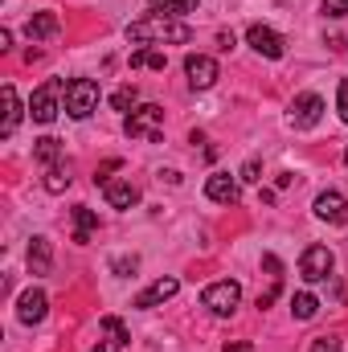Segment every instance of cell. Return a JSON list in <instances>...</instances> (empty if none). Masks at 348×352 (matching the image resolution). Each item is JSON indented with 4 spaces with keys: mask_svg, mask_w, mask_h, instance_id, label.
Returning <instances> with one entry per match:
<instances>
[{
    "mask_svg": "<svg viewBox=\"0 0 348 352\" xmlns=\"http://www.w3.org/2000/svg\"><path fill=\"white\" fill-rule=\"evenodd\" d=\"M127 41H135V45H184V41H193V29L184 25V21H176V16H140V21H131L127 25Z\"/></svg>",
    "mask_w": 348,
    "mask_h": 352,
    "instance_id": "6da1fadb",
    "label": "cell"
},
{
    "mask_svg": "<svg viewBox=\"0 0 348 352\" xmlns=\"http://www.w3.org/2000/svg\"><path fill=\"white\" fill-rule=\"evenodd\" d=\"M123 131H127L131 140H140V144H156V140L164 135V107H156V102H144V107L127 111V119H123Z\"/></svg>",
    "mask_w": 348,
    "mask_h": 352,
    "instance_id": "7a4b0ae2",
    "label": "cell"
},
{
    "mask_svg": "<svg viewBox=\"0 0 348 352\" xmlns=\"http://www.w3.org/2000/svg\"><path fill=\"white\" fill-rule=\"evenodd\" d=\"M62 107H66V82H62V78L41 82V87L33 90V98H29V115H33V123H54Z\"/></svg>",
    "mask_w": 348,
    "mask_h": 352,
    "instance_id": "3957f363",
    "label": "cell"
},
{
    "mask_svg": "<svg viewBox=\"0 0 348 352\" xmlns=\"http://www.w3.org/2000/svg\"><path fill=\"white\" fill-rule=\"evenodd\" d=\"M94 111H98V82H90V78L66 82V115L70 119H90Z\"/></svg>",
    "mask_w": 348,
    "mask_h": 352,
    "instance_id": "277c9868",
    "label": "cell"
},
{
    "mask_svg": "<svg viewBox=\"0 0 348 352\" xmlns=\"http://www.w3.org/2000/svg\"><path fill=\"white\" fill-rule=\"evenodd\" d=\"M238 299H242V287H238V283H230V278H221V283L205 287V295H201V303H205L213 316H234V311H238Z\"/></svg>",
    "mask_w": 348,
    "mask_h": 352,
    "instance_id": "5b68a950",
    "label": "cell"
},
{
    "mask_svg": "<svg viewBox=\"0 0 348 352\" xmlns=\"http://www.w3.org/2000/svg\"><path fill=\"white\" fill-rule=\"evenodd\" d=\"M332 266H336V258H332L328 246H307L303 258H299V274H303L307 283H324V278L332 274Z\"/></svg>",
    "mask_w": 348,
    "mask_h": 352,
    "instance_id": "8992f818",
    "label": "cell"
},
{
    "mask_svg": "<svg viewBox=\"0 0 348 352\" xmlns=\"http://www.w3.org/2000/svg\"><path fill=\"white\" fill-rule=\"evenodd\" d=\"M184 74H188V87L193 90H209L217 78H221L217 62L205 58V54H188V58H184Z\"/></svg>",
    "mask_w": 348,
    "mask_h": 352,
    "instance_id": "52a82bcc",
    "label": "cell"
},
{
    "mask_svg": "<svg viewBox=\"0 0 348 352\" xmlns=\"http://www.w3.org/2000/svg\"><path fill=\"white\" fill-rule=\"evenodd\" d=\"M324 119V98L320 94H299L295 102H291V127L295 131H307V127H316Z\"/></svg>",
    "mask_w": 348,
    "mask_h": 352,
    "instance_id": "ba28073f",
    "label": "cell"
},
{
    "mask_svg": "<svg viewBox=\"0 0 348 352\" xmlns=\"http://www.w3.org/2000/svg\"><path fill=\"white\" fill-rule=\"evenodd\" d=\"M246 41L254 45V54H262V58H283V54H287V41H283L270 25H250V29H246Z\"/></svg>",
    "mask_w": 348,
    "mask_h": 352,
    "instance_id": "9c48e42d",
    "label": "cell"
},
{
    "mask_svg": "<svg viewBox=\"0 0 348 352\" xmlns=\"http://www.w3.org/2000/svg\"><path fill=\"white\" fill-rule=\"evenodd\" d=\"M45 311H50V299H45L41 287H29V291L17 299V320H21V324H41Z\"/></svg>",
    "mask_w": 348,
    "mask_h": 352,
    "instance_id": "30bf717a",
    "label": "cell"
},
{
    "mask_svg": "<svg viewBox=\"0 0 348 352\" xmlns=\"http://www.w3.org/2000/svg\"><path fill=\"white\" fill-rule=\"evenodd\" d=\"M176 291H180V278H173V274H168V278H156L148 291H140V295H135V307H140V311H148V307H156V303L173 299Z\"/></svg>",
    "mask_w": 348,
    "mask_h": 352,
    "instance_id": "8fae6325",
    "label": "cell"
},
{
    "mask_svg": "<svg viewBox=\"0 0 348 352\" xmlns=\"http://www.w3.org/2000/svg\"><path fill=\"white\" fill-rule=\"evenodd\" d=\"M316 217L320 221H332V226H340V221H348V201L340 197V192H320L316 197Z\"/></svg>",
    "mask_w": 348,
    "mask_h": 352,
    "instance_id": "7c38bea8",
    "label": "cell"
},
{
    "mask_svg": "<svg viewBox=\"0 0 348 352\" xmlns=\"http://www.w3.org/2000/svg\"><path fill=\"white\" fill-rule=\"evenodd\" d=\"M205 197L217 201V205H234V201H238V180L230 173H213L205 180Z\"/></svg>",
    "mask_w": 348,
    "mask_h": 352,
    "instance_id": "4fadbf2b",
    "label": "cell"
},
{
    "mask_svg": "<svg viewBox=\"0 0 348 352\" xmlns=\"http://www.w3.org/2000/svg\"><path fill=\"white\" fill-rule=\"evenodd\" d=\"M102 192H107V205H111V209H131V205H140V188H135L131 180H107Z\"/></svg>",
    "mask_w": 348,
    "mask_h": 352,
    "instance_id": "5bb4252c",
    "label": "cell"
},
{
    "mask_svg": "<svg viewBox=\"0 0 348 352\" xmlns=\"http://www.w3.org/2000/svg\"><path fill=\"white\" fill-rule=\"evenodd\" d=\"M94 230H98V213L87 209V205H74V242L87 246L90 238H94Z\"/></svg>",
    "mask_w": 348,
    "mask_h": 352,
    "instance_id": "9a60e30c",
    "label": "cell"
},
{
    "mask_svg": "<svg viewBox=\"0 0 348 352\" xmlns=\"http://www.w3.org/2000/svg\"><path fill=\"white\" fill-rule=\"evenodd\" d=\"M0 98H4V123H0V135H12V131H17V123H21V102H17V90L4 87V90H0Z\"/></svg>",
    "mask_w": 348,
    "mask_h": 352,
    "instance_id": "2e32d148",
    "label": "cell"
},
{
    "mask_svg": "<svg viewBox=\"0 0 348 352\" xmlns=\"http://www.w3.org/2000/svg\"><path fill=\"white\" fill-rule=\"evenodd\" d=\"M50 263H54L50 242H45V238H33V242H29V270H33V274H45Z\"/></svg>",
    "mask_w": 348,
    "mask_h": 352,
    "instance_id": "e0dca14e",
    "label": "cell"
},
{
    "mask_svg": "<svg viewBox=\"0 0 348 352\" xmlns=\"http://www.w3.org/2000/svg\"><path fill=\"white\" fill-rule=\"evenodd\" d=\"M25 33H29V41H41V37H54V33H58V16H54V12H37V16H29V25H25Z\"/></svg>",
    "mask_w": 348,
    "mask_h": 352,
    "instance_id": "ac0fdd59",
    "label": "cell"
},
{
    "mask_svg": "<svg viewBox=\"0 0 348 352\" xmlns=\"http://www.w3.org/2000/svg\"><path fill=\"white\" fill-rule=\"evenodd\" d=\"M98 328L111 336V344H115V349H127V344H131V332L123 328V320H119V316H102V320H98Z\"/></svg>",
    "mask_w": 348,
    "mask_h": 352,
    "instance_id": "d6986e66",
    "label": "cell"
},
{
    "mask_svg": "<svg viewBox=\"0 0 348 352\" xmlns=\"http://www.w3.org/2000/svg\"><path fill=\"white\" fill-rule=\"evenodd\" d=\"M164 66H168V58L160 50H135L131 54V70H164Z\"/></svg>",
    "mask_w": 348,
    "mask_h": 352,
    "instance_id": "ffe728a7",
    "label": "cell"
},
{
    "mask_svg": "<svg viewBox=\"0 0 348 352\" xmlns=\"http://www.w3.org/2000/svg\"><path fill=\"white\" fill-rule=\"evenodd\" d=\"M33 156H37L41 164H50V168H54V164L62 160V140H54V135L37 140V144H33Z\"/></svg>",
    "mask_w": 348,
    "mask_h": 352,
    "instance_id": "44dd1931",
    "label": "cell"
},
{
    "mask_svg": "<svg viewBox=\"0 0 348 352\" xmlns=\"http://www.w3.org/2000/svg\"><path fill=\"white\" fill-rule=\"evenodd\" d=\"M320 311V299L312 295V291H299V295H291V316L295 320H312Z\"/></svg>",
    "mask_w": 348,
    "mask_h": 352,
    "instance_id": "7402d4cb",
    "label": "cell"
},
{
    "mask_svg": "<svg viewBox=\"0 0 348 352\" xmlns=\"http://www.w3.org/2000/svg\"><path fill=\"white\" fill-rule=\"evenodd\" d=\"M152 8H156L160 16H184V12L197 8V0H152Z\"/></svg>",
    "mask_w": 348,
    "mask_h": 352,
    "instance_id": "603a6c76",
    "label": "cell"
},
{
    "mask_svg": "<svg viewBox=\"0 0 348 352\" xmlns=\"http://www.w3.org/2000/svg\"><path fill=\"white\" fill-rule=\"evenodd\" d=\"M45 188H50V192H62V188H70V168L54 164V168L45 173Z\"/></svg>",
    "mask_w": 348,
    "mask_h": 352,
    "instance_id": "cb8c5ba5",
    "label": "cell"
},
{
    "mask_svg": "<svg viewBox=\"0 0 348 352\" xmlns=\"http://www.w3.org/2000/svg\"><path fill=\"white\" fill-rule=\"evenodd\" d=\"M135 98H140V90H135V87H119L115 94H111V107H115V111H131V107H135Z\"/></svg>",
    "mask_w": 348,
    "mask_h": 352,
    "instance_id": "d4e9b609",
    "label": "cell"
},
{
    "mask_svg": "<svg viewBox=\"0 0 348 352\" xmlns=\"http://www.w3.org/2000/svg\"><path fill=\"white\" fill-rule=\"evenodd\" d=\"M312 352H340V336H316Z\"/></svg>",
    "mask_w": 348,
    "mask_h": 352,
    "instance_id": "484cf974",
    "label": "cell"
},
{
    "mask_svg": "<svg viewBox=\"0 0 348 352\" xmlns=\"http://www.w3.org/2000/svg\"><path fill=\"white\" fill-rule=\"evenodd\" d=\"M324 16H348V0H324Z\"/></svg>",
    "mask_w": 348,
    "mask_h": 352,
    "instance_id": "4316f807",
    "label": "cell"
},
{
    "mask_svg": "<svg viewBox=\"0 0 348 352\" xmlns=\"http://www.w3.org/2000/svg\"><path fill=\"white\" fill-rule=\"evenodd\" d=\"M336 111H340V119L348 123V78L340 82V90H336Z\"/></svg>",
    "mask_w": 348,
    "mask_h": 352,
    "instance_id": "83f0119b",
    "label": "cell"
},
{
    "mask_svg": "<svg viewBox=\"0 0 348 352\" xmlns=\"http://www.w3.org/2000/svg\"><path fill=\"white\" fill-rule=\"evenodd\" d=\"M135 258H115V263H111V270H115V274H131V270H135Z\"/></svg>",
    "mask_w": 348,
    "mask_h": 352,
    "instance_id": "f1b7e54d",
    "label": "cell"
},
{
    "mask_svg": "<svg viewBox=\"0 0 348 352\" xmlns=\"http://www.w3.org/2000/svg\"><path fill=\"white\" fill-rule=\"evenodd\" d=\"M262 168H259V160H246V164H242V180H262Z\"/></svg>",
    "mask_w": 348,
    "mask_h": 352,
    "instance_id": "f546056e",
    "label": "cell"
},
{
    "mask_svg": "<svg viewBox=\"0 0 348 352\" xmlns=\"http://www.w3.org/2000/svg\"><path fill=\"white\" fill-rule=\"evenodd\" d=\"M274 299H279V283H274V287H270V291H262V295H259V307H270V303H274Z\"/></svg>",
    "mask_w": 348,
    "mask_h": 352,
    "instance_id": "4dcf8cb0",
    "label": "cell"
},
{
    "mask_svg": "<svg viewBox=\"0 0 348 352\" xmlns=\"http://www.w3.org/2000/svg\"><path fill=\"white\" fill-rule=\"evenodd\" d=\"M262 266H266V270H270V274H274V278H279V270H283V263H279V258H274V254H266V258H262Z\"/></svg>",
    "mask_w": 348,
    "mask_h": 352,
    "instance_id": "1f68e13d",
    "label": "cell"
},
{
    "mask_svg": "<svg viewBox=\"0 0 348 352\" xmlns=\"http://www.w3.org/2000/svg\"><path fill=\"white\" fill-rule=\"evenodd\" d=\"M226 352H250V344L246 340H234V344H226Z\"/></svg>",
    "mask_w": 348,
    "mask_h": 352,
    "instance_id": "d6a6232c",
    "label": "cell"
},
{
    "mask_svg": "<svg viewBox=\"0 0 348 352\" xmlns=\"http://www.w3.org/2000/svg\"><path fill=\"white\" fill-rule=\"evenodd\" d=\"M345 164H348V148H345Z\"/></svg>",
    "mask_w": 348,
    "mask_h": 352,
    "instance_id": "836d02e7",
    "label": "cell"
}]
</instances>
